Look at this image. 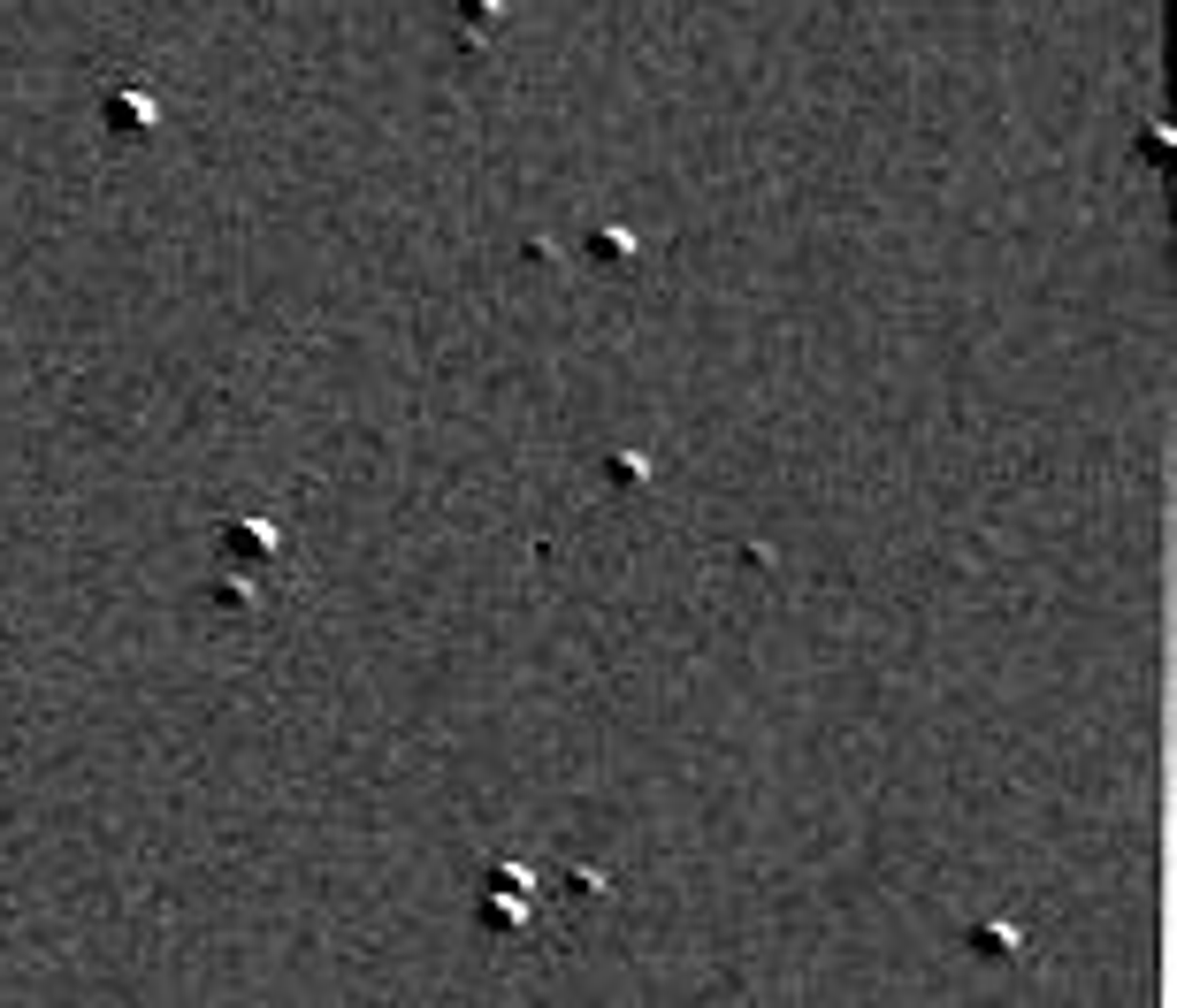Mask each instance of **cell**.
I'll list each match as a JSON object with an SVG mask.
<instances>
[{"instance_id":"cell-1","label":"cell","mask_w":1177,"mask_h":1008,"mask_svg":"<svg viewBox=\"0 0 1177 1008\" xmlns=\"http://www.w3.org/2000/svg\"><path fill=\"white\" fill-rule=\"evenodd\" d=\"M107 122H130V130H145V122H153V99H145V92H107Z\"/></svg>"},{"instance_id":"cell-2","label":"cell","mask_w":1177,"mask_h":1008,"mask_svg":"<svg viewBox=\"0 0 1177 1008\" xmlns=\"http://www.w3.org/2000/svg\"><path fill=\"white\" fill-rule=\"evenodd\" d=\"M512 887H520V871H505V894H512ZM490 917H497V925H512V917H520V902H490Z\"/></svg>"}]
</instances>
